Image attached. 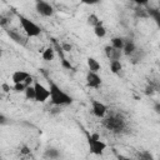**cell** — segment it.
Here are the masks:
<instances>
[{
    "label": "cell",
    "instance_id": "cell-1",
    "mask_svg": "<svg viewBox=\"0 0 160 160\" xmlns=\"http://www.w3.org/2000/svg\"><path fill=\"white\" fill-rule=\"evenodd\" d=\"M49 91H50V102L56 106V108H61V106H69L72 104L74 99L71 95H69L66 91H64L56 82H54L52 80H49Z\"/></svg>",
    "mask_w": 160,
    "mask_h": 160
},
{
    "label": "cell",
    "instance_id": "cell-2",
    "mask_svg": "<svg viewBox=\"0 0 160 160\" xmlns=\"http://www.w3.org/2000/svg\"><path fill=\"white\" fill-rule=\"evenodd\" d=\"M102 126L114 132V134H121L126 130L128 122L126 119L120 112H106V115L102 118Z\"/></svg>",
    "mask_w": 160,
    "mask_h": 160
},
{
    "label": "cell",
    "instance_id": "cell-3",
    "mask_svg": "<svg viewBox=\"0 0 160 160\" xmlns=\"http://www.w3.org/2000/svg\"><path fill=\"white\" fill-rule=\"evenodd\" d=\"M18 19H19V24L21 26V30L24 31V34L28 38H38L41 34V28L32 20H30L29 18L18 14Z\"/></svg>",
    "mask_w": 160,
    "mask_h": 160
},
{
    "label": "cell",
    "instance_id": "cell-4",
    "mask_svg": "<svg viewBox=\"0 0 160 160\" xmlns=\"http://www.w3.org/2000/svg\"><path fill=\"white\" fill-rule=\"evenodd\" d=\"M86 140H88V145H89V149H90V152L91 154H95V155H101L108 145L105 141H102L98 134H89L86 132Z\"/></svg>",
    "mask_w": 160,
    "mask_h": 160
},
{
    "label": "cell",
    "instance_id": "cell-5",
    "mask_svg": "<svg viewBox=\"0 0 160 160\" xmlns=\"http://www.w3.org/2000/svg\"><path fill=\"white\" fill-rule=\"evenodd\" d=\"M32 86L35 89V101H38V102H46L49 100V98H50L49 88H45L38 80H34Z\"/></svg>",
    "mask_w": 160,
    "mask_h": 160
},
{
    "label": "cell",
    "instance_id": "cell-6",
    "mask_svg": "<svg viewBox=\"0 0 160 160\" xmlns=\"http://www.w3.org/2000/svg\"><path fill=\"white\" fill-rule=\"evenodd\" d=\"M35 9H36L38 14L44 18H50L55 12L54 6L50 2H48L46 0H35Z\"/></svg>",
    "mask_w": 160,
    "mask_h": 160
},
{
    "label": "cell",
    "instance_id": "cell-7",
    "mask_svg": "<svg viewBox=\"0 0 160 160\" xmlns=\"http://www.w3.org/2000/svg\"><path fill=\"white\" fill-rule=\"evenodd\" d=\"M85 80H86V86L90 89H99L102 84V79L99 75V72L90 71V70H88Z\"/></svg>",
    "mask_w": 160,
    "mask_h": 160
},
{
    "label": "cell",
    "instance_id": "cell-8",
    "mask_svg": "<svg viewBox=\"0 0 160 160\" xmlns=\"http://www.w3.org/2000/svg\"><path fill=\"white\" fill-rule=\"evenodd\" d=\"M91 111L98 119H102L109 111V108L99 100H91Z\"/></svg>",
    "mask_w": 160,
    "mask_h": 160
},
{
    "label": "cell",
    "instance_id": "cell-9",
    "mask_svg": "<svg viewBox=\"0 0 160 160\" xmlns=\"http://www.w3.org/2000/svg\"><path fill=\"white\" fill-rule=\"evenodd\" d=\"M6 34H8V36L14 41V42H16V44H19V45H21V46H25L26 44H28V36L26 35H21L20 34V31H18V30H15V29H8L6 28Z\"/></svg>",
    "mask_w": 160,
    "mask_h": 160
},
{
    "label": "cell",
    "instance_id": "cell-10",
    "mask_svg": "<svg viewBox=\"0 0 160 160\" xmlns=\"http://www.w3.org/2000/svg\"><path fill=\"white\" fill-rule=\"evenodd\" d=\"M32 76L30 75V72L25 71V70H15L12 74H11V81L12 84H18V82H25L31 79ZM28 85V84H26Z\"/></svg>",
    "mask_w": 160,
    "mask_h": 160
},
{
    "label": "cell",
    "instance_id": "cell-11",
    "mask_svg": "<svg viewBox=\"0 0 160 160\" xmlns=\"http://www.w3.org/2000/svg\"><path fill=\"white\" fill-rule=\"evenodd\" d=\"M104 51H105V56L109 60H120L121 56H122V51L112 48L111 45H106L104 48Z\"/></svg>",
    "mask_w": 160,
    "mask_h": 160
},
{
    "label": "cell",
    "instance_id": "cell-12",
    "mask_svg": "<svg viewBox=\"0 0 160 160\" xmlns=\"http://www.w3.org/2000/svg\"><path fill=\"white\" fill-rule=\"evenodd\" d=\"M136 49H138V46H136V44L134 42V40L128 39V40L124 41V46H122V50H121V51H122V55L130 56Z\"/></svg>",
    "mask_w": 160,
    "mask_h": 160
},
{
    "label": "cell",
    "instance_id": "cell-13",
    "mask_svg": "<svg viewBox=\"0 0 160 160\" xmlns=\"http://www.w3.org/2000/svg\"><path fill=\"white\" fill-rule=\"evenodd\" d=\"M86 64H88V68H89V70L90 71H95V72H99L100 70H101V65H100V62L95 59V58H88L86 59Z\"/></svg>",
    "mask_w": 160,
    "mask_h": 160
},
{
    "label": "cell",
    "instance_id": "cell-14",
    "mask_svg": "<svg viewBox=\"0 0 160 160\" xmlns=\"http://www.w3.org/2000/svg\"><path fill=\"white\" fill-rule=\"evenodd\" d=\"M41 58H42V60H45V61H52V60L55 59V49L51 48V46L44 49V50L41 51Z\"/></svg>",
    "mask_w": 160,
    "mask_h": 160
},
{
    "label": "cell",
    "instance_id": "cell-15",
    "mask_svg": "<svg viewBox=\"0 0 160 160\" xmlns=\"http://www.w3.org/2000/svg\"><path fill=\"white\" fill-rule=\"evenodd\" d=\"M144 56H145V51L141 50V49H136L129 58L131 59V62L132 64H136V62H140L144 59Z\"/></svg>",
    "mask_w": 160,
    "mask_h": 160
},
{
    "label": "cell",
    "instance_id": "cell-16",
    "mask_svg": "<svg viewBox=\"0 0 160 160\" xmlns=\"http://www.w3.org/2000/svg\"><path fill=\"white\" fill-rule=\"evenodd\" d=\"M124 41L125 39L124 38H120V36H114L110 39V45L118 50H122V46H124Z\"/></svg>",
    "mask_w": 160,
    "mask_h": 160
},
{
    "label": "cell",
    "instance_id": "cell-17",
    "mask_svg": "<svg viewBox=\"0 0 160 160\" xmlns=\"http://www.w3.org/2000/svg\"><path fill=\"white\" fill-rule=\"evenodd\" d=\"M109 66H110V71L112 74H119L122 70V64L120 60H110Z\"/></svg>",
    "mask_w": 160,
    "mask_h": 160
},
{
    "label": "cell",
    "instance_id": "cell-18",
    "mask_svg": "<svg viewBox=\"0 0 160 160\" xmlns=\"http://www.w3.org/2000/svg\"><path fill=\"white\" fill-rule=\"evenodd\" d=\"M106 28L102 25V24H100V25H96V26H94V34L99 38V39H102V38H105V35H106Z\"/></svg>",
    "mask_w": 160,
    "mask_h": 160
},
{
    "label": "cell",
    "instance_id": "cell-19",
    "mask_svg": "<svg viewBox=\"0 0 160 160\" xmlns=\"http://www.w3.org/2000/svg\"><path fill=\"white\" fill-rule=\"evenodd\" d=\"M24 94H25L26 100H32V101H35V89H34L32 84L29 85V86H26V89L24 90Z\"/></svg>",
    "mask_w": 160,
    "mask_h": 160
},
{
    "label": "cell",
    "instance_id": "cell-20",
    "mask_svg": "<svg viewBox=\"0 0 160 160\" xmlns=\"http://www.w3.org/2000/svg\"><path fill=\"white\" fill-rule=\"evenodd\" d=\"M88 24L90 25V26H96V25H100V24H102V21L95 15V14H90L89 16H88Z\"/></svg>",
    "mask_w": 160,
    "mask_h": 160
},
{
    "label": "cell",
    "instance_id": "cell-21",
    "mask_svg": "<svg viewBox=\"0 0 160 160\" xmlns=\"http://www.w3.org/2000/svg\"><path fill=\"white\" fill-rule=\"evenodd\" d=\"M60 156V152H59V150H56V149H48L46 151H45V158H50V159H56V158H59Z\"/></svg>",
    "mask_w": 160,
    "mask_h": 160
},
{
    "label": "cell",
    "instance_id": "cell-22",
    "mask_svg": "<svg viewBox=\"0 0 160 160\" xmlns=\"http://www.w3.org/2000/svg\"><path fill=\"white\" fill-rule=\"evenodd\" d=\"M26 86H29V85H26L25 82H18V84H12V90H14L15 92H24V90L26 89Z\"/></svg>",
    "mask_w": 160,
    "mask_h": 160
},
{
    "label": "cell",
    "instance_id": "cell-23",
    "mask_svg": "<svg viewBox=\"0 0 160 160\" xmlns=\"http://www.w3.org/2000/svg\"><path fill=\"white\" fill-rule=\"evenodd\" d=\"M138 158L141 160H152V155L149 151H140L138 154Z\"/></svg>",
    "mask_w": 160,
    "mask_h": 160
},
{
    "label": "cell",
    "instance_id": "cell-24",
    "mask_svg": "<svg viewBox=\"0 0 160 160\" xmlns=\"http://www.w3.org/2000/svg\"><path fill=\"white\" fill-rule=\"evenodd\" d=\"M8 24H10V16H9V15H6V14L0 15V25H1V26H4V28H6V26H8Z\"/></svg>",
    "mask_w": 160,
    "mask_h": 160
},
{
    "label": "cell",
    "instance_id": "cell-25",
    "mask_svg": "<svg viewBox=\"0 0 160 160\" xmlns=\"http://www.w3.org/2000/svg\"><path fill=\"white\" fill-rule=\"evenodd\" d=\"M31 152V149L28 145H22L20 148V155H29Z\"/></svg>",
    "mask_w": 160,
    "mask_h": 160
},
{
    "label": "cell",
    "instance_id": "cell-26",
    "mask_svg": "<svg viewBox=\"0 0 160 160\" xmlns=\"http://www.w3.org/2000/svg\"><path fill=\"white\" fill-rule=\"evenodd\" d=\"M0 89H1V91L2 92H5V94H8V92H10L11 90H12V88L10 86V85H8V84H1V86H0Z\"/></svg>",
    "mask_w": 160,
    "mask_h": 160
},
{
    "label": "cell",
    "instance_id": "cell-27",
    "mask_svg": "<svg viewBox=\"0 0 160 160\" xmlns=\"http://www.w3.org/2000/svg\"><path fill=\"white\" fill-rule=\"evenodd\" d=\"M60 46H61L62 51H71V49H72L71 44H69V42H62Z\"/></svg>",
    "mask_w": 160,
    "mask_h": 160
},
{
    "label": "cell",
    "instance_id": "cell-28",
    "mask_svg": "<svg viewBox=\"0 0 160 160\" xmlns=\"http://www.w3.org/2000/svg\"><path fill=\"white\" fill-rule=\"evenodd\" d=\"M82 4H86V5H95L98 2H100V0H80Z\"/></svg>",
    "mask_w": 160,
    "mask_h": 160
},
{
    "label": "cell",
    "instance_id": "cell-29",
    "mask_svg": "<svg viewBox=\"0 0 160 160\" xmlns=\"http://www.w3.org/2000/svg\"><path fill=\"white\" fill-rule=\"evenodd\" d=\"M132 1H134L135 4H138L139 6H142V5H146L150 0H132Z\"/></svg>",
    "mask_w": 160,
    "mask_h": 160
},
{
    "label": "cell",
    "instance_id": "cell-30",
    "mask_svg": "<svg viewBox=\"0 0 160 160\" xmlns=\"http://www.w3.org/2000/svg\"><path fill=\"white\" fill-rule=\"evenodd\" d=\"M8 122V118L2 114H0V124H6Z\"/></svg>",
    "mask_w": 160,
    "mask_h": 160
},
{
    "label": "cell",
    "instance_id": "cell-31",
    "mask_svg": "<svg viewBox=\"0 0 160 160\" xmlns=\"http://www.w3.org/2000/svg\"><path fill=\"white\" fill-rule=\"evenodd\" d=\"M1 92H2V91H1V89H0V99H1Z\"/></svg>",
    "mask_w": 160,
    "mask_h": 160
},
{
    "label": "cell",
    "instance_id": "cell-32",
    "mask_svg": "<svg viewBox=\"0 0 160 160\" xmlns=\"http://www.w3.org/2000/svg\"><path fill=\"white\" fill-rule=\"evenodd\" d=\"M1 54H2V51H1V49H0V56H1Z\"/></svg>",
    "mask_w": 160,
    "mask_h": 160
}]
</instances>
